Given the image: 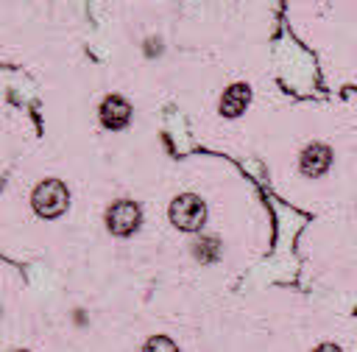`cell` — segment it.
I'll use <instances>...</instances> for the list:
<instances>
[{
  "label": "cell",
  "instance_id": "cell-5",
  "mask_svg": "<svg viewBox=\"0 0 357 352\" xmlns=\"http://www.w3.org/2000/svg\"><path fill=\"white\" fill-rule=\"evenodd\" d=\"M245 101H248V87L245 84H234V87L226 89V95L220 101V112L226 117H237L245 109Z\"/></svg>",
  "mask_w": 357,
  "mask_h": 352
},
{
  "label": "cell",
  "instance_id": "cell-1",
  "mask_svg": "<svg viewBox=\"0 0 357 352\" xmlns=\"http://www.w3.org/2000/svg\"><path fill=\"white\" fill-rule=\"evenodd\" d=\"M33 210H36L39 215H47V218L64 212V210H67V187H64L61 182H56V179L42 182V184L33 190Z\"/></svg>",
  "mask_w": 357,
  "mask_h": 352
},
{
  "label": "cell",
  "instance_id": "cell-7",
  "mask_svg": "<svg viewBox=\"0 0 357 352\" xmlns=\"http://www.w3.org/2000/svg\"><path fill=\"white\" fill-rule=\"evenodd\" d=\"M142 352H178V349H176V344H173L170 338L156 335V338H151V341L145 344V349H142Z\"/></svg>",
  "mask_w": 357,
  "mask_h": 352
},
{
  "label": "cell",
  "instance_id": "cell-4",
  "mask_svg": "<svg viewBox=\"0 0 357 352\" xmlns=\"http://www.w3.org/2000/svg\"><path fill=\"white\" fill-rule=\"evenodd\" d=\"M329 159H332L329 148L321 145V142H312V145H307L304 154H301V173H304V176H321V173L329 168Z\"/></svg>",
  "mask_w": 357,
  "mask_h": 352
},
{
  "label": "cell",
  "instance_id": "cell-6",
  "mask_svg": "<svg viewBox=\"0 0 357 352\" xmlns=\"http://www.w3.org/2000/svg\"><path fill=\"white\" fill-rule=\"evenodd\" d=\"M131 115V106L123 101V98H106L103 106H100V120L106 126H123Z\"/></svg>",
  "mask_w": 357,
  "mask_h": 352
},
{
  "label": "cell",
  "instance_id": "cell-2",
  "mask_svg": "<svg viewBox=\"0 0 357 352\" xmlns=\"http://www.w3.org/2000/svg\"><path fill=\"white\" fill-rule=\"evenodd\" d=\"M170 221H173L178 229H187V232L198 229V226L204 223V201H201L198 196H192V193L178 196V198L170 204Z\"/></svg>",
  "mask_w": 357,
  "mask_h": 352
},
{
  "label": "cell",
  "instance_id": "cell-3",
  "mask_svg": "<svg viewBox=\"0 0 357 352\" xmlns=\"http://www.w3.org/2000/svg\"><path fill=\"white\" fill-rule=\"evenodd\" d=\"M106 223H109V229H112L114 235H128V232H134V226L139 223V210H137V204H131V201H117V204L109 210Z\"/></svg>",
  "mask_w": 357,
  "mask_h": 352
},
{
  "label": "cell",
  "instance_id": "cell-9",
  "mask_svg": "<svg viewBox=\"0 0 357 352\" xmlns=\"http://www.w3.org/2000/svg\"><path fill=\"white\" fill-rule=\"evenodd\" d=\"M17 352H22V349H17Z\"/></svg>",
  "mask_w": 357,
  "mask_h": 352
},
{
  "label": "cell",
  "instance_id": "cell-8",
  "mask_svg": "<svg viewBox=\"0 0 357 352\" xmlns=\"http://www.w3.org/2000/svg\"><path fill=\"white\" fill-rule=\"evenodd\" d=\"M315 352H340V349H337V346H332V344H324V346H318Z\"/></svg>",
  "mask_w": 357,
  "mask_h": 352
}]
</instances>
